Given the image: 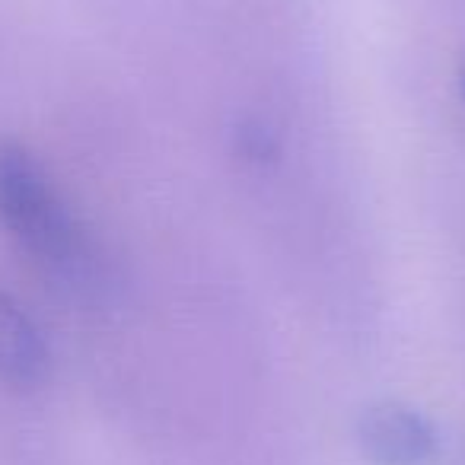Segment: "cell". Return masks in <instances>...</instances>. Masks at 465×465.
Instances as JSON below:
<instances>
[{
  "label": "cell",
  "instance_id": "obj_1",
  "mask_svg": "<svg viewBox=\"0 0 465 465\" xmlns=\"http://www.w3.org/2000/svg\"><path fill=\"white\" fill-rule=\"evenodd\" d=\"M0 226L54 281L77 293L105 287V262L90 230L23 143L0 141Z\"/></svg>",
  "mask_w": 465,
  "mask_h": 465
},
{
  "label": "cell",
  "instance_id": "obj_2",
  "mask_svg": "<svg viewBox=\"0 0 465 465\" xmlns=\"http://www.w3.org/2000/svg\"><path fill=\"white\" fill-rule=\"evenodd\" d=\"M357 446L373 465H424L437 452V430L405 401H373L357 418Z\"/></svg>",
  "mask_w": 465,
  "mask_h": 465
},
{
  "label": "cell",
  "instance_id": "obj_3",
  "mask_svg": "<svg viewBox=\"0 0 465 465\" xmlns=\"http://www.w3.org/2000/svg\"><path fill=\"white\" fill-rule=\"evenodd\" d=\"M52 351L29 310L0 287V380L16 389H35L48 376Z\"/></svg>",
  "mask_w": 465,
  "mask_h": 465
},
{
  "label": "cell",
  "instance_id": "obj_4",
  "mask_svg": "<svg viewBox=\"0 0 465 465\" xmlns=\"http://www.w3.org/2000/svg\"><path fill=\"white\" fill-rule=\"evenodd\" d=\"M240 153L246 156V160H255V163H265L272 160L274 153H278V141H274V134L265 128V124H242L240 131Z\"/></svg>",
  "mask_w": 465,
  "mask_h": 465
},
{
  "label": "cell",
  "instance_id": "obj_5",
  "mask_svg": "<svg viewBox=\"0 0 465 465\" xmlns=\"http://www.w3.org/2000/svg\"><path fill=\"white\" fill-rule=\"evenodd\" d=\"M459 90H462V99H465V58H462V64H459Z\"/></svg>",
  "mask_w": 465,
  "mask_h": 465
}]
</instances>
